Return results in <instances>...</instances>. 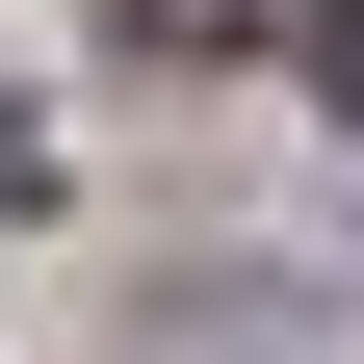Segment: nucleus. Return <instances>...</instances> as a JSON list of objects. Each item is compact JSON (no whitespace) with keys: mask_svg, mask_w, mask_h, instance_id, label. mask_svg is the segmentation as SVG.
<instances>
[{"mask_svg":"<svg viewBox=\"0 0 364 364\" xmlns=\"http://www.w3.org/2000/svg\"><path fill=\"white\" fill-rule=\"evenodd\" d=\"M338 78H364V26H338Z\"/></svg>","mask_w":364,"mask_h":364,"instance_id":"1","label":"nucleus"}]
</instances>
